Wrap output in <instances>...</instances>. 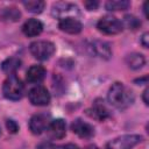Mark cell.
<instances>
[{
	"label": "cell",
	"instance_id": "cb8c5ba5",
	"mask_svg": "<svg viewBox=\"0 0 149 149\" xmlns=\"http://www.w3.org/2000/svg\"><path fill=\"white\" fill-rule=\"evenodd\" d=\"M141 43H142V45H143L144 48H148V45H149V43H148V33H144V34L142 35V37H141Z\"/></svg>",
	"mask_w": 149,
	"mask_h": 149
},
{
	"label": "cell",
	"instance_id": "ffe728a7",
	"mask_svg": "<svg viewBox=\"0 0 149 149\" xmlns=\"http://www.w3.org/2000/svg\"><path fill=\"white\" fill-rule=\"evenodd\" d=\"M122 26H126L128 29L136 30V29L141 26V21H140L136 16H134V15H126V16L123 17Z\"/></svg>",
	"mask_w": 149,
	"mask_h": 149
},
{
	"label": "cell",
	"instance_id": "9a60e30c",
	"mask_svg": "<svg viewBox=\"0 0 149 149\" xmlns=\"http://www.w3.org/2000/svg\"><path fill=\"white\" fill-rule=\"evenodd\" d=\"M45 77V69L42 65H33L28 69L26 78L31 84L41 83Z\"/></svg>",
	"mask_w": 149,
	"mask_h": 149
},
{
	"label": "cell",
	"instance_id": "83f0119b",
	"mask_svg": "<svg viewBox=\"0 0 149 149\" xmlns=\"http://www.w3.org/2000/svg\"><path fill=\"white\" fill-rule=\"evenodd\" d=\"M0 134H1V130H0Z\"/></svg>",
	"mask_w": 149,
	"mask_h": 149
},
{
	"label": "cell",
	"instance_id": "ba28073f",
	"mask_svg": "<svg viewBox=\"0 0 149 149\" xmlns=\"http://www.w3.org/2000/svg\"><path fill=\"white\" fill-rule=\"evenodd\" d=\"M28 97H29V101L34 106H47L51 99L49 91L44 86H40V85L33 87L29 91Z\"/></svg>",
	"mask_w": 149,
	"mask_h": 149
},
{
	"label": "cell",
	"instance_id": "603a6c76",
	"mask_svg": "<svg viewBox=\"0 0 149 149\" xmlns=\"http://www.w3.org/2000/svg\"><path fill=\"white\" fill-rule=\"evenodd\" d=\"M84 6H85L88 10H94V9H97V7L99 6V2H98V1H85V2H84Z\"/></svg>",
	"mask_w": 149,
	"mask_h": 149
},
{
	"label": "cell",
	"instance_id": "484cf974",
	"mask_svg": "<svg viewBox=\"0 0 149 149\" xmlns=\"http://www.w3.org/2000/svg\"><path fill=\"white\" fill-rule=\"evenodd\" d=\"M148 92H149V90L148 88H146L144 90V92H143V101H144V104L146 105H148V102H149V100H148Z\"/></svg>",
	"mask_w": 149,
	"mask_h": 149
},
{
	"label": "cell",
	"instance_id": "7a4b0ae2",
	"mask_svg": "<svg viewBox=\"0 0 149 149\" xmlns=\"http://www.w3.org/2000/svg\"><path fill=\"white\" fill-rule=\"evenodd\" d=\"M23 90H24V86H23L21 79L15 74L8 76L2 85L3 95L9 100L21 99L23 95Z\"/></svg>",
	"mask_w": 149,
	"mask_h": 149
},
{
	"label": "cell",
	"instance_id": "d6986e66",
	"mask_svg": "<svg viewBox=\"0 0 149 149\" xmlns=\"http://www.w3.org/2000/svg\"><path fill=\"white\" fill-rule=\"evenodd\" d=\"M130 2L127 0H111L107 1L105 7L108 10H123L129 7Z\"/></svg>",
	"mask_w": 149,
	"mask_h": 149
},
{
	"label": "cell",
	"instance_id": "5b68a950",
	"mask_svg": "<svg viewBox=\"0 0 149 149\" xmlns=\"http://www.w3.org/2000/svg\"><path fill=\"white\" fill-rule=\"evenodd\" d=\"M142 141V136L137 134H127L115 137L107 143L106 149H132Z\"/></svg>",
	"mask_w": 149,
	"mask_h": 149
},
{
	"label": "cell",
	"instance_id": "e0dca14e",
	"mask_svg": "<svg viewBox=\"0 0 149 149\" xmlns=\"http://www.w3.org/2000/svg\"><path fill=\"white\" fill-rule=\"evenodd\" d=\"M126 63L127 65L133 69V70H139L141 69L144 64H146V58L143 55L141 54H137V52H134V54H130L127 56L126 58Z\"/></svg>",
	"mask_w": 149,
	"mask_h": 149
},
{
	"label": "cell",
	"instance_id": "30bf717a",
	"mask_svg": "<svg viewBox=\"0 0 149 149\" xmlns=\"http://www.w3.org/2000/svg\"><path fill=\"white\" fill-rule=\"evenodd\" d=\"M58 28L68 34H79L83 29V24L76 17H64L58 21Z\"/></svg>",
	"mask_w": 149,
	"mask_h": 149
},
{
	"label": "cell",
	"instance_id": "3957f363",
	"mask_svg": "<svg viewBox=\"0 0 149 149\" xmlns=\"http://www.w3.org/2000/svg\"><path fill=\"white\" fill-rule=\"evenodd\" d=\"M97 28L99 31H101L106 35H115V34H119L120 31H122L123 26H122V22L119 19H116L115 16L105 15L98 21Z\"/></svg>",
	"mask_w": 149,
	"mask_h": 149
},
{
	"label": "cell",
	"instance_id": "6da1fadb",
	"mask_svg": "<svg viewBox=\"0 0 149 149\" xmlns=\"http://www.w3.org/2000/svg\"><path fill=\"white\" fill-rule=\"evenodd\" d=\"M107 100L108 102L119 109L127 108L130 106L134 101V94L133 92L122 83H114L107 93Z\"/></svg>",
	"mask_w": 149,
	"mask_h": 149
},
{
	"label": "cell",
	"instance_id": "4fadbf2b",
	"mask_svg": "<svg viewBox=\"0 0 149 149\" xmlns=\"http://www.w3.org/2000/svg\"><path fill=\"white\" fill-rule=\"evenodd\" d=\"M43 30V23L37 19H29L22 26V31L28 37L37 36Z\"/></svg>",
	"mask_w": 149,
	"mask_h": 149
},
{
	"label": "cell",
	"instance_id": "ac0fdd59",
	"mask_svg": "<svg viewBox=\"0 0 149 149\" xmlns=\"http://www.w3.org/2000/svg\"><path fill=\"white\" fill-rule=\"evenodd\" d=\"M23 6L26 7V9L28 12L38 14V13H41L44 9L45 3L43 1H41V0H30V1H24Z\"/></svg>",
	"mask_w": 149,
	"mask_h": 149
},
{
	"label": "cell",
	"instance_id": "9c48e42d",
	"mask_svg": "<svg viewBox=\"0 0 149 149\" xmlns=\"http://www.w3.org/2000/svg\"><path fill=\"white\" fill-rule=\"evenodd\" d=\"M71 129L74 134H77L81 139H90L94 135L93 126L80 119H77L71 123Z\"/></svg>",
	"mask_w": 149,
	"mask_h": 149
},
{
	"label": "cell",
	"instance_id": "277c9868",
	"mask_svg": "<svg viewBox=\"0 0 149 149\" xmlns=\"http://www.w3.org/2000/svg\"><path fill=\"white\" fill-rule=\"evenodd\" d=\"M31 55L40 61H45L49 59L52 54L55 52V45L54 43L49 41H35L30 44L29 47Z\"/></svg>",
	"mask_w": 149,
	"mask_h": 149
},
{
	"label": "cell",
	"instance_id": "2e32d148",
	"mask_svg": "<svg viewBox=\"0 0 149 149\" xmlns=\"http://www.w3.org/2000/svg\"><path fill=\"white\" fill-rule=\"evenodd\" d=\"M20 66H21V59H19L17 57H9L1 63L2 71L9 73V76L15 74V72L20 69Z\"/></svg>",
	"mask_w": 149,
	"mask_h": 149
},
{
	"label": "cell",
	"instance_id": "8fae6325",
	"mask_svg": "<svg viewBox=\"0 0 149 149\" xmlns=\"http://www.w3.org/2000/svg\"><path fill=\"white\" fill-rule=\"evenodd\" d=\"M47 132L49 134V136L51 139H55V140H58V139H62L65 136V133H66V125H65V121L63 119H55V120H51L50 125L48 126L47 128Z\"/></svg>",
	"mask_w": 149,
	"mask_h": 149
},
{
	"label": "cell",
	"instance_id": "7402d4cb",
	"mask_svg": "<svg viewBox=\"0 0 149 149\" xmlns=\"http://www.w3.org/2000/svg\"><path fill=\"white\" fill-rule=\"evenodd\" d=\"M6 126H7L8 132H10V133H13V134L19 130V126H17V123H16L14 120H7Z\"/></svg>",
	"mask_w": 149,
	"mask_h": 149
},
{
	"label": "cell",
	"instance_id": "52a82bcc",
	"mask_svg": "<svg viewBox=\"0 0 149 149\" xmlns=\"http://www.w3.org/2000/svg\"><path fill=\"white\" fill-rule=\"evenodd\" d=\"M51 122V116L50 114L47 113H38L31 116L30 121H29V129L33 134L35 135H40L42 134L44 130H47L48 126Z\"/></svg>",
	"mask_w": 149,
	"mask_h": 149
},
{
	"label": "cell",
	"instance_id": "7c38bea8",
	"mask_svg": "<svg viewBox=\"0 0 149 149\" xmlns=\"http://www.w3.org/2000/svg\"><path fill=\"white\" fill-rule=\"evenodd\" d=\"M87 114L91 118H93V119H95L98 121H104L109 116V111H108V108L105 106V104L102 101L97 100L92 105V107L87 109Z\"/></svg>",
	"mask_w": 149,
	"mask_h": 149
},
{
	"label": "cell",
	"instance_id": "5bb4252c",
	"mask_svg": "<svg viewBox=\"0 0 149 149\" xmlns=\"http://www.w3.org/2000/svg\"><path fill=\"white\" fill-rule=\"evenodd\" d=\"M90 48L92 50V54H94L97 57L108 59L112 56L111 48H109V45L106 42H102V41H93L91 43Z\"/></svg>",
	"mask_w": 149,
	"mask_h": 149
},
{
	"label": "cell",
	"instance_id": "4316f807",
	"mask_svg": "<svg viewBox=\"0 0 149 149\" xmlns=\"http://www.w3.org/2000/svg\"><path fill=\"white\" fill-rule=\"evenodd\" d=\"M85 149H99L97 146H87Z\"/></svg>",
	"mask_w": 149,
	"mask_h": 149
},
{
	"label": "cell",
	"instance_id": "44dd1931",
	"mask_svg": "<svg viewBox=\"0 0 149 149\" xmlns=\"http://www.w3.org/2000/svg\"><path fill=\"white\" fill-rule=\"evenodd\" d=\"M3 17L7 19V20L16 21L20 17V12L16 8H6L5 13H3Z\"/></svg>",
	"mask_w": 149,
	"mask_h": 149
},
{
	"label": "cell",
	"instance_id": "8992f818",
	"mask_svg": "<svg viewBox=\"0 0 149 149\" xmlns=\"http://www.w3.org/2000/svg\"><path fill=\"white\" fill-rule=\"evenodd\" d=\"M52 16L57 19H64V17H76L80 15L78 6L70 2H57L52 6L51 9Z\"/></svg>",
	"mask_w": 149,
	"mask_h": 149
},
{
	"label": "cell",
	"instance_id": "d4e9b609",
	"mask_svg": "<svg viewBox=\"0 0 149 149\" xmlns=\"http://www.w3.org/2000/svg\"><path fill=\"white\" fill-rule=\"evenodd\" d=\"M57 149H79V148L74 143H68V144H64V146H62V147H59Z\"/></svg>",
	"mask_w": 149,
	"mask_h": 149
}]
</instances>
